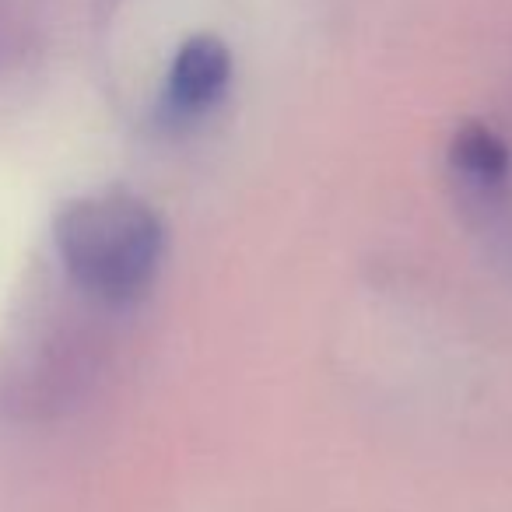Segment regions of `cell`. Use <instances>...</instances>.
<instances>
[{
    "label": "cell",
    "mask_w": 512,
    "mask_h": 512,
    "mask_svg": "<svg viewBox=\"0 0 512 512\" xmlns=\"http://www.w3.org/2000/svg\"><path fill=\"white\" fill-rule=\"evenodd\" d=\"M53 242L74 285L102 302H130L155 278L165 232L141 197L106 190L64 204Z\"/></svg>",
    "instance_id": "cell-1"
},
{
    "label": "cell",
    "mask_w": 512,
    "mask_h": 512,
    "mask_svg": "<svg viewBox=\"0 0 512 512\" xmlns=\"http://www.w3.org/2000/svg\"><path fill=\"white\" fill-rule=\"evenodd\" d=\"M232 78V57L228 46L214 36H193L179 46L169 67V106L179 113H200L221 99Z\"/></svg>",
    "instance_id": "cell-2"
},
{
    "label": "cell",
    "mask_w": 512,
    "mask_h": 512,
    "mask_svg": "<svg viewBox=\"0 0 512 512\" xmlns=\"http://www.w3.org/2000/svg\"><path fill=\"white\" fill-rule=\"evenodd\" d=\"M449 155H453L456 169L474 183H498L509 172V148L495 130L481 127V123H467V127L456 130Z\"/></svg>",
    "instance_id": "cell-3"
}]
</instances>
